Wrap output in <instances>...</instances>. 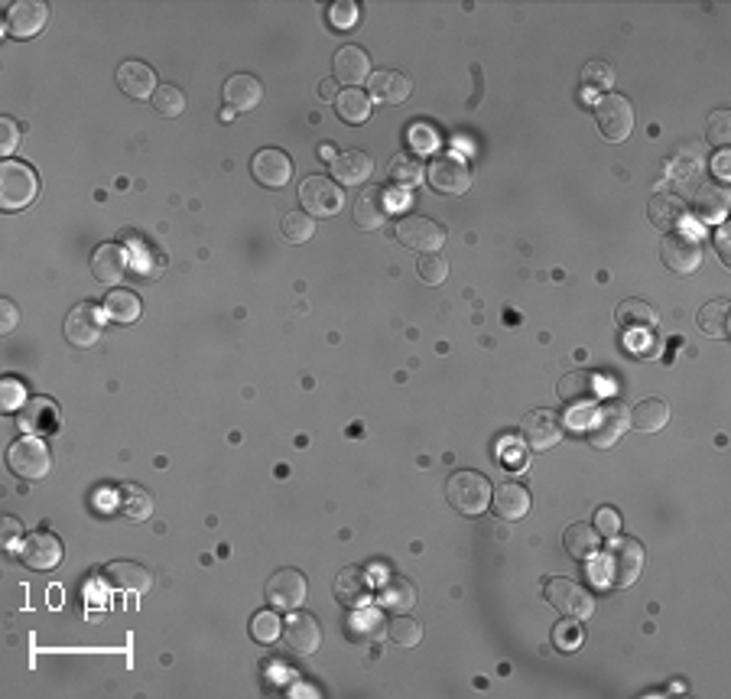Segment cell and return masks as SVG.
<instances>
[{"label":"cell","mask_w":731,"mask_h":699,"mask_svg":"<svg viewBox=\"0 0 731 699\" xmlns=\"http://www.w3.org/2000/svg\"><path fill=\"white\" fill-rule=\"evenodd\" d=\"M644 569V547L634 537H611L598 576L615 589H631Z\"/></svg>","instance_id":"1"},{"label":"cell","mask_w":731,"mask_h":699,"mask_svg":"<svg viewBox=\"0 0 731 699\" xmlns=\"http://www.w3.org/2000/svg\"><path fill=\"white\" fill-rule=\"evenodd\" d=\"M446 498L459 514L478 517L481 511L491 508V482L481 472L462 469L446 482Z\"/></svg>","instance_id":"2"},{"label":"cell","mask_w":731,"mask_h":699,"mask_svg":"<svg viewBox=\"0 0 731 699\" xmlns=\"http://www.w3.org/2000/svg\"><path fill=\"white\" fill-rule=\"evenodd\" d=\"M39 196V176L30 163L4 160L0 166V205L4 212H20Z\"/></svg>","instance_id":"3"},{"label":"cell","mask_w":731,"mask_h":699,"mask_svg":"<svg viewBox=\"0 0 731 699\" xmlns=\"http://www.w3.org/2000/svg\"><path fill=\"white\" fill-rule=\"evenodd\" d=\"M7 465L13 475L23 478V482H43L52 469L49 446L36 436H20L17 443L7 449Z\"/></svg>","instance_id":"4"},{"label":"cell","mask_w":731,"mask_h":699,"mask_svg":"<svg viewBox=\"0 0 731 699\" xmlns=\"http://www.w3.org/2000/svg\"><path fill=\"white\" fill-rule=\"evenodd\" d=\"M702 257H706V251H702V241L693 238L683 228L667 231L663 241H660V261L667 264L673 274H680V277L696 274L699 264H702Z\"/></svg>","instance_id":"5"},{"label":"cell","mask_w":731,"mask_h":699,"mask_svg":"<svg viewBox=\"0 0 731 699\" xmlns=\"http://www.w3.org/2000/svg\"><path fill=\"white\" fill-rule=\"evenodd\" d=\"M546 599H550V605L556 608V612L572 615L579 621L595 615V595L576 579H563V576L550 579L546 582Z\"/></svg>","instance_id":"6"},{"label":"cell","mask_w":731,"mask_h":699,"mask_svg":"<svg viewBox=\"0 0 731 699\" xmlns=\"http://www.w3.org/2000/svg\"><path fill=\"white\" fill-rule=\"evenodd\" d=\"M595 118H598V131H602V137L611 140V144H624L634 131V105L624 95H615V92L605 95L598 101Z\"/></svg>","instance_id":"7"},{"label":"cell","mask_w":731,"mask_h":699,"mask_svg":"<svg viewBox=\"0 0 731 699\" xmlns=\"http://www.w3.org/2000/svg\"><path fill=\"white\" fill-rule=\"evenodd\" d=\"M299 202H303V212H309L312 218H329L338 215L345 205L342 186L329 176H309L299 186Z\"/></svg>","instance_id":"8"},{"label":"cell","mask_w":731,"mask_h":699,"mask_svg":"<svg viewBox=\"0 0 731 699\" xmlns=\"http://www.w3.org/2000/svg\"><path fill=\"white\" fill-rule=\"evenodd\" d=\"M397 241L416 254H433L446 244V228L426 215H403L397 222Z\"/></svg>","instance_id":"9"},{"label":"cell","mask_w":731,"mask_h":699,"mask_svg":"<svg viewBox=\"0 0 731 699\" xmlns=\"http://www.w3.org/2000/svg\"><path fill=\"white\" fill-rule=\"evenodd\" d=\"M429 183H433L436 192H446V196H465L472 189V170L462 157L455 153H439V157L429 163Z\"/></svg>","instance_id":"10"},{"label":"cell","mask_w":731,"mask_h":699,"mask_svg":"<svg viewBox=\"0 0 731 699\" xmlns=\"http://www.w3.org/2000/svg\"><path fill=\"white\" fill-rule=\"evenodd\" d=\"M628 407L618 404V400H605L602 407L595 410V420L589 423V443L595 449H611L618 439L628 433Z\"/></svg>","instance_id":"11"},{"label":"cell","mask_w":731,"mask_h":699,"mask_svg":"<svg viewBox=\"0 0 731 699\" xmlns=\"http://www.w3.org/2000/svg\"><path fill=\"white\" fill-rule=\"evenodd\" d=\"M280 638L283 644L290 647L293 654H316L319 651V644H322V625L316 621V615H309V612H290V618L283 621V631H280Z\"/></svg>","instance_id":"12"},{"label":"cell","mask_w":731,"mask_h":699,"mask_svg":"<svg viewBox=\"0 0 731 699\" xmlns=\"http://www.w3.org/2000/svg\"><path fill=\"white\" fill-rule=\"evenodd\" d=\"M306 576L299 573V569H290L283 566L277 569L270 579H267V602L273 608H280V612H293L306 602Z\"/></svg>","instance_id":"13"},{"label":"cell","mask_w":731,"mask_h":699,"mask_svg":"<svg viewBox=\"0 0 731 699\" xmlns=\"http://www.w3.org/2000/svg\"><path fill=\"white\" fill-rule=\"evenodd\" d=\"M520 433L533 446V449H553L559 439L566 433V423L559 417L556 410L550 407H540V410H530L524 423H520Z\"/></svg>","instance_id":"14"},{"label":"cell","mask_w":731,"mask_h":699,"mask_svg":"<svg viewBox=\"0 0 731 699\" xmlns=\"http://www.w3.org/2000/svg\"><path fill=\"white\" fill-rule=\"evenodd\" d=\"M17 420H20V430H26V436H52V433H59V426H62V410L56 400L33 397L23 404Z\"/></svg>","instance_id":"15"},{"label":"cell","mask_w":731,"mask_h":699,"mask_svg":"<svg viewBox=\"0 0 731 699\" xmlns=\"http://www.w3.org/2000/svg\"><path fill=\"white\" fill-rule=\"evenodd\" d=\"M251 173H254V179H257L260 186L283 189L293 179V160L286 157L283 150H277V147L257 150L254 160H251Z\"/></svg>","instance_id":"16"},{"label":"cell","mask_w":731,"mask_h":699,"mask_svg":"<svg viewBox=\"0 0 731 699\" xmlns=\"http://www.w3.org/2000/svg\"><path fill=\"white\" fill-rule=\"evenodd\" d=\"M101 309L95 303H78L69 316H65V339L75 348H91L101 339Z\"/></svg>","instance_id":"17"},{"label":"cell","mask_w":731,"mask_h":699,"mask_svg":"<svg viewBox=\"0 0 731 699\" xmlns=\"http://www.w3.org/2000/svg\"><path fill=\"white\" fill-rule=\"evenodd\" d=\"M335 602L338 605H345V608H364V605H371V576H368V569H361V566H345L342 573L335 576Z\"/></svg>","instance_id":"18"},{"label":"cell","mask_w":731,"mask_h":699,"mask_svg":"<svg viewBox=\"0 0 731 699\" xmlns=\"http://www.w3.org/2000/svg\"><path fill=\"white\" fill-rule=\"evenodd\" d=\"M46 20H49L46 4H39V0H17V4H10L4 30L13 40H33V36L46 27Z\"/></svg>","instance_id":"19"},{"label":"cell","mask_w":731,"mask_h":699,"mask_svg":"<svg viewBox=\"0 0 731 699\" xmlns=\"http://www.w3.org/2000/svg\"><path fill=\"white\" fill-rule=\"evenodd\" d=\"M530 491L527 485L514 482V478H507V482H498V488H491V511L504 517V521H524L530 514Z\"/></svg>","instance_id":"20"},{"label":"cell","mask_w":731,"mask_h":699,"mask_svg":"<svg viewBox=\"0 0 731 699\" xmlns=\"http://www.w3.org/2000/svg\"><path fill=\"white\" fill-rule=\"evenodd\" d=\"M62 540L46 530H36L20 543V560L30 569H56L62 563Z\"/></svg>","instance_id":"21"},{"label":"cell","mask_w":731,"mask_h":699,"mask_svg":"<svg viewBox=\"0 0 731 699\" xmlns=\"http://www.w3.org/2000/svg\"><path fill=\"white\" fill-rule=\"evenodd\" d=\"M390 212H394V202H390V192L384 186H368L355 202V225L364 231L381 228Z\"/></svg>","instance_id":"22"},{"label":"cell","mask_w":731,"mask_h":699,"mask_svg":"<svg viewBox=\"0 0 731 699\" xmlns=\"http://www.w3.org/2000/svg\"><path fill=\"white\" fill-rule=\"evenodd\" d=\"M559 400H566L572 407H589L592 400L602 397V374L595 371H569L559 378Z\"/></svg>","instance_id":"23"},{"label":"cell","mask_w":731,"mask_h":699,"mask_svg":"<svg viewBox=\"0 0 731 699\" xmlns=\"http://www.w3.org/2000/svg\"><path fill=\"white\" fill-rule=\"evenodd\" d=\"M615 322L624 329V335H650L660 326V313L657 306H650L647 300H621L615 309Z\"/></svg>","instance_id":"24"},{"label":"cell","mask_w":731,"mask_h":699,"mask_svg":"<svg viewBox=\"0 0 731 699\" xmlns=\"http://www.w3.org/2000/svg\"><path fill=\"white\" fill-rule=\"evenodd\" d=\"M689 212V205L683 196H676V192L670 189H660L650 196V205H647V218H650V225L660 228V231H676L680 228V222L686 218Z\"/></svg>","instance_id":"25"},{"label":"cell","mask_w":731,"mask_h":699,"mask_svg":"<svg viewBox=\"0 0 731 699\" xmlns=\"http://www.w3.org/2000/svg\"><path fill=\"white\" fill-rule=\"evenodd\" d=\"M91 274H95V280L104 283V287L121 283V277L127 274V254L121 244H114V241L98 244V248L91 251Z\"/></svg>","instance_id":"26"},{"label":"cell","mask_w":731,"mask_h":699,"mask_svg":"<svg viewBox=\"0 0 731 699\" xmlns=\"http://www.w3.org/2000/svg\"><path fill=\"white\" fill-rule=\"evenodd\" d=\"M374 173V157L364 150H345L332 160V176L338 186H364Z\"/></svg>","instance_id":"27"},{"label":"cell","mask_w":731,"mask_h":699,"mask_svg":"<svg viewBox=\"0 0 731 699\" xmlns=\"http://www.w3.org/2000/svg\"><path fill=\"white\" fill-rule=\"evenodd\" d=\"M117 85H121V92L130 95L134 101H143V98H153V92L160 85H156V75L147 62L140 59H127L121 62V69H117Z\"/></svg>","instance_id":"28"},{"label":"cell","mask_w":731,"mask_h":699,"mask_svg":"<svg viewBox=\"0 0 731 699\" xmlns=\"http://www.w3.org/2000/svg\"><path fill=\"white\" fill-rule=\"evenodd\" d=\"M371 56L361 46H342L335 53V79L345 82L348 88H358L361 82L371 79Z\"/></svg>","instance_id":"29"},{"label":"cell","mask_w":731,"mask_h":699,"mask_svg":"<svg viewBox=\"0 0 731 699\" xmlns=\"http://www.w3.org/2000/svg\"><path fill=\"white\" fill-rule=\"evenodd\" d=\"M260 101H264V85L257 75L238 72L225 82V105L231 111H254Z\"/></svg>","instance_id":"30"},{"label":"cell","mask_w":731,"mask_h":699,"mask_svg":"<svg viewBox=\"0 0 731 699\" xmlns=\"http://www.w3.org/2000/svg\"><path fill=\"white\" fill-rule=\"evenodd\" d=\"M693 215L699 218L702 225L725 222V215H728V189L722 183L699 186L696 196H693Z\"/></svg>","instance_id":"31"},{"label":"cell","mask_w":731,"mask_h":699,"mask_svg":"<svg viewBox=\"0 0 731 699\" xmlns=\"http://www.w3.org/2000/svg\"><path fill=\"white\" fill-rule=\"evenodd\" d=\"M104 579H108L114 589H124V592H147L153 586L150 569L134 563V560H114V563H108V566H104Z\"/></svg>","instance_id":"32"},{"label":"cell","mask_w":731,"mask_h":699,"mask_svg":"<svg viewBox=\"0 0 731 699\" xmlns=\"http://www.w3.org/2000/svg\"><path fill=\"white\" fill-rule=\"evenodd\" d=\"M413 92V82L397 69H381L371 75V98L384 101V105H403Z\"/></svg>","instance_id":"33"},{"label":"cell","mask_w":731,"mask_h":699,"mask_svg":"<svg viewBox=\"0 0 731 699\" xmlns=\"http://www.w3.org/2000/svg\"><path fill=\"white\" fill-rule=\"evenodd\" d=\"M101 313L108 316L111 322H117V326H134V322L140 319V313H143V303H140V296L134 290H111L108 296H104Z\"/></svg>","instance_id":"34"},{"label":"cell","mask_w":731,"mask_h":699,"mask_svg":"<svg viewBox=\"0 0 731 699\" xmlns=\"http://www.w3.org/2000/svg\"><path fill=\"white\" fill-rule=\"evenodd\" d=\"M667 423H670V407L660 397H647L631 410V426L637 433H660Z\"/></svg>","instance_id":"35"},{"label":"cell","mask_w":731,"mask_h":699,"mask_svg":"<svg viewBox=\"0 0 731 699\" xmlns=\"http://www.w3.org/2000/svg\"><path fill=\"white\" fill-rule=\"evenodd\" d=\"M563 547L572 560H592L602 550V534L592 524H572L563 534Z\"/></svg>","instance_id":"36"},{"label":"cell","mask_w":731,"mask_h":699,"mask_svg":"<svg viewBox=\"0 0 731 699\" xmlns=\"http://www.w3.org/2000/svg\"><path fill=\"white\" fill-rule=\"evenodd\" d=\"M416 599H420V592L407 576H390L381 586V605L387 612H413Z\"/></svg>","instance_id":"37"},{"label":"cell","mask_w":731,"mask_h":699,"mask_svg":"<svg viewBox=\"0 0 731 699\" xmlns=\"http://www.w3.org/2000/svg\"><path fill=\"white\" fill-rule=\"evenodd\" d=\"M117 511H121L127 521H147L153 514V498L150 491H143L140 485H121L117 488Z\"/></svg>","instance_id":"38"},{"label":"cell","mask_w":731,"mask_h":699,"mask_svg":"<svg viewBox=\"0 0 731 699\" xmlns=\"http://www.w3.org/2000/svg\"><path fill=\"white\" fill-rule=\"evenodd\" d=\"M335 111H338V118L348 124H364L371 118V95L361 92V88H345V92L335 98Z\"/></svg>","instance_id":"39"},{"label":"cell","mask_w":731,"mask_h":699,"mask_svg":"<svg viewBox=\"0 0 731 699\" xmlns=\"http://www.w3.org/2000/svg\"><path fill=\"white\" fill-rule=\"evenodd\" d=\"M696 326L709 339H728V300H712L702 306L696 316Z\"/></svg>","instance_id":"40"},{"label":"cell","mask_w":731,"mask_h":699,"mask_svg":"<svg viewBox=\"0 0 731 699\" xmlns=\"http://www.w3.org/2000/svg\"><path fill=\"white\" fill-rule=\"evenodd\" d=\"M582 88L589 95H611V88H615V69L608 66L605 59H592L582 66Z\"/></svg>","instance_id":"41"},{"label":"cell","mask_w":731,"mask_h":699,"mask_svg":"<svg viewBox=\"0 0 731 699\" xmlns=\"http://www.w3.org/2000/svg\"><path fill=\"white\" fill-rule=\"evenodd\" d=\"M384 638L400 644V647H416L423 641V625L410 615H397L384 625Z\"/></svg>","instance_id":"42"},{"label":"cell","mask_w":731,"mask_h":699,"mask_svg":"<svg viewBox=\"0 0 731 699\" xmlns=\"http://www.w3.org/2000/svg\"><path fill=\"white\" fill-rule=\"evenodd\" d=\"M390 179H394L397 186L403 189H413L423 183V163L420 157H413V153H397L394 160H390Z\"/></svg>","instance_id":"43"},{"label":"cell","mask_w":731,"mask_h":699,"mask_svg":"<svg viewBox=\"0 0 731 699\" xmlns=\"http://www.w3.org/2000/svg\"><path fill=\"white\" fill-rule=\"evenodd\" d=\"M582 641H585V631H582V621L579 618L566 615L563 621H556V625H553V644H556V651L572 654V651H579Z\"/></svg>","instance_id":"44"},{"label":"cell","mask_w":731,"mask_h":699,"mask_svg":"<svg viewBox=\"0 0 731 699\" xmlns=\"http://www.w3.org/2000/svg\"><path fill=\"white\" fill-rule=\"evenodd\" d=\"M416 277H420L426 287H439V283H446L449 277V261L446 254H420V261H416Z\"/></svg>","instance_id":"45"},{"label":"cell","mask_w":731,"mask_h":699,"mask_svg":"<svg viewBox=\"0 0 731 699\" xmlns=\"http://www.w3.org/2000/svg\"><path fill=\"white\" fill-rule=\"evenodd\" d=\"M283 235L290 238L293 244H306L316 238V218H312L309 212H290V215H283Z\"/></svg>","instance_id":"46"},{"label":"cell","mask_w":731,"mask_h":699,"mask_svg":"<svg viewBox=\"0 0 731 699\" xmlns=\"http://www.w3.org/2000/svg\"><path fill=\"white\" fill-rule=\"evenodd\" d=\"M150 101L163 118H179V114H186V92H179L176 85H160Z\"/></svg>","instance_id":"47"},{"label":"cell","mask_w":731,"mask_h":699,"mask_svg":"<svg viewBox=\"0 0 731 699\" xmlns=\"http://www.w3.org/2000/svg\"><path fill=\"white\" fill-rule=\"evenodd\" d=\"M280 631H283V621L277 612H257L251 618V638L257 644H273L280 638Z\"/></svg>","instance_id":"48"},{"label":"cell","mask_w":731,"mask_h":699,"mask_svg":"<svg viewBox=\"0 0 731 699\" xmlns=\"http://www.w3.org/2000/svg\"><path fill=\"white\" fill-rule=\"evenodd\" d=\"M670 170H673V176H680V179L696 176L702 170V153H699V147L696 144L680 147V153H673V157H670Z\"/></svg>","instance_id":"49"},{"label":"cell","mask_w":731,"mask_h":699,"mask_svg":"<svg viewBox=\"0 0 731 699\" xmlns=\"http://www.w3.org/2000/svg\"><path fill=\"white\" fill-rule=\"evenodd\" d=\"M706 140L725 150L731 144V111H712V118L706 121Z\"/></svg>","instance_id":"50"},{"label":"cell","mask_w":731,"mask_h":699,"mask_svg":"<svg viewBox=\"0 0 731 699\" xmlns=\"http://www.w3.org/2000/svg\"><path fill=\"white\" fill-rule=\"evenodd\" d=\"M0 400H4V410H23V404L30 400V394H26V387L20 378H4V387H0Z\"/></svg>","instance_id":"51"},{"label":"cell","mask_w":731,"mask_h":699,"mask_svg":"<svg viewBox=\"0 0 731 699\" xmlns=\"http://www.w3.org/2000/svg\"><path fill=\"white\" fill-rule=\"evenodd\" d=\"M355 20H358V4H355V0H338V4L329 7V23L335 30L355 27Z\"/></svg>","instance_id":"52"},{"label":"cell","mask_w":731,"mask_h":699,"mask_svg":"<svg viewBox=\"0 0 731 699\" xmlns=\"http://www.w3.org/2000/svg\"><path fill=\"white\" fill-rule=\"evenodd\" d=\"M20 137H23V124L17 118H0V153L4 157H10L20 147Z\"/></svg>","instance_id":"53"},{"label":"cell","mask_w":731,"mask_h":699,"mask_svg":"<svg viewBox=\"0 0 731 699\" xmlns=\"http://www.w3.org/2000/svg\"><path fill=\"white\" fill-rule=\"evenodd\" d=\"M592 527H595L602 537H608V540H611V537H618V534H621V514H618L615 508H598Z\"/></svg>","instance_id":"54"},{"label":"cell","mask_w":731,"mask_h":699,"mask_svg":"<svg viewBox=\"0 0 731 699\" xmlns=\"http://www.w3.org/2000/svg\"><path fill=\"white\" fill-rule=\"evenodd\" d=\"M17 322H20V309H17V303H13V300H4V303H0V329H4V332H13V329H17Z\"/></svg>","instance_id":"55"},{"label":"cell","mask_w":731,"mask_h":699,"mask_svg":"<svg viewBox=\"0 0 731 699\" xmlns=\"http://www.w3.org/2000/svg\"><path fill=\"white\" fill-rule=\"evenodd\" d=\"M23 537V524L17 521V517H4V547H17Z\"/></svg>","instance_id":"56"},{"label":"cell","mask_w":731,"mask_h":699,"mask_svg":"<svg viewBox=\"0 0 731 699\" xmlns=\"http://www.w3.org/2000/svg\"><path fill=\"white\" fill-rule=\"evenodd\" d=\"M728 166H731V157H728V150H719V153H715V160H712V170H715V176L722 179V183H725V179L731 176V170H728Z\"/></svg>","instance_id":"57"},{"label":"cell","mask_w":731,"mask_h":699,"mask_svg":"<svg viewBox=\"0 0 731 699\" xmlns=\"http://www.w3.org/2000/svg\"><path fill=\"white\" fill-rule=\"evenodd\" d=\"M715 248H719L722 264H731V251H728V231H725V228L715 231Z\"/></svg>","instance_id":"58"},{"label":"cell","mask_w":731,"mask_h":699,"mask_svg":"<svg viewBox=\"0 0 731 699\" xmlns=\"http://www.w3.org/2000/svg\"><path fill=\"white\" fill-rule=\"evenodd\" d=\"M319 95H322L325 101H335V98H338V85H335V79H322V82H319Z\"/></svg>","instance_id":"59"},{"label":"cell","mask_w":731,"mask_h":699,"mask_svg":"<svg viewBox=\"0 0 731 699\" xmlns=\"http://www.w3.org/2000/svg\"><path fill=\"white\" fill-rule=\"evenodd\" d=\"M221 121H225V124H228V121H234V111H231V108L221 111Z\"/></svg>","instance_id":"60"}]
</instances>
